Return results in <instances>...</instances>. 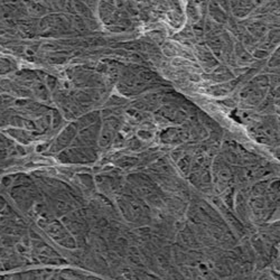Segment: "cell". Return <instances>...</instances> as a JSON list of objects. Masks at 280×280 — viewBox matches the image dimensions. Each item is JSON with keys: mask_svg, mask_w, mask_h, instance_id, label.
<instances>
[{"mask_svg": "<svg viewBox=\"0 0 280 280\" xmlns=\"http://www.w3.org/2000/svg\"><path fill=\"white\" fill-rule=\"evenodd\" d=\"M132 185L135 186V190L140 195L148 198L150 201L151 197H157V194L154 190L153 182H150L148 178L144 177L142 175H136L132 178Z\"/></svg>", "mask_w": 280, "mask_h": 280, "instance_id": "3957f363", "label": "cell"}, {"mask_svg": "<svg viewBox=\"0 0 280 280\" xmlns=\"http://www.w3.org/2000/svg\"><path fill=\"white\" fill-rule=\"evenodd\" d=\"M102 129L100 130V145L102 147H107V146L112 143V140L115 137V133L119 128V121L117 118H108L103 121Z\"/></svg>", "mask_w": 280, "mask_h": 280, "instance_id": "7a4b0ae2", "label": "cell"}, {"mask_svg": "<svg viewBox=\"0 0 280 280\" xmlns=\"http://www.w3.org/2000/svg\"><path fill=\"white\" fill-rule=\"evenodd\" d=\"M191 164H192V158L186 156V157H183L182 159L179 161L178 166L182 169L183 173L188 174V172H190V169H191Z\"/></svg>", "mask_w": 280, "mask_h": 280, "instance_id": "52a82bcc", "label": "cell"}, {"mask_svg": "<svg viewBox=\"0 0 280 280\" xmlns=\"http://www.w3.org/2000/svg\"><path fill=\"white\" fill-rule=\"evenodd\" d=\"M159 113L163 115L164 118L168 119L169 121H181L183 119H185L186 114L181 111L179 109L175 108L174 106H166L164 107Z\"/></svg>", "mask_w": 280, "mask_h": 280, "instance_id": "8992f818", "label": "cell"}, {"mask_svg": "<svg viewBox=\"0 0 280 280\" xmlns=\"http://www.w3.org/2000/svg\"><path fill=\"white\" fill-rule=\"evenodd\" d=\"M215 169H216L215 184L217 186L220 185L223 188L228 187L231 178H232V173H231V170L228 168V166H222V164L220 166H218V164L215 165Z\"/></svg>", "mask_w": 280, "mask_h": 280, "instance_id": "5b68a950", "label": "cell"}, {"mask_svg": "<svg viewBox=\"0 0 280 280\" xmlns=\"http://www.w3.org/2000/svg\"><path fill=\"white\" fill-rule=\"evenodd\" d=\"M186 131L179 128H168L166 131L162 133L163 143L169 145H176L182 143L185 139Z\"/></svg>", "mask_w": 280, "mask_h": 280, "instance_id": "277c9868", "label": "cell"}, {"mask_svg": "<svg viewBox=\"0 0 280 280\" xmlns=\"http://www.w3.org/2000/svg\"><path fill=\"white\" fill-rule=\"evenodd\" d=\"M118 202L120 210L127 220L137 223L149 217L147 206L144 204L142 199L133 195H123L119 198Z\"/></svg>", "mask_w": 280, "mask_h": 280, "instance_id": "6da1fadb", "label": "cell"}]
</instances>
